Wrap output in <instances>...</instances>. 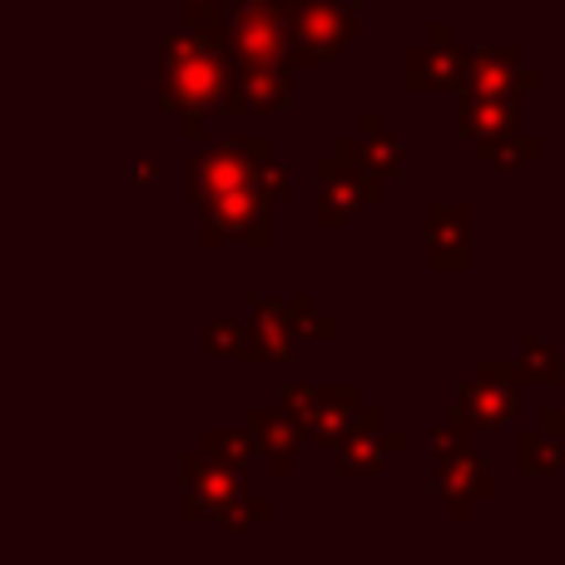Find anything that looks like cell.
Instances as JSON below:
<instances>
[{
  "mask_svg": "<svg viewBox=\"0 0 565 565\" xmlns=\"http://www.w3.org/2000/svg\"><path fill=\"white\" fill-rule=\"evenodd\" d=\"M451 75H457V55H451V50L427 45V50H417V55L407 60V79L417 89H447Z\"/></svg>",
  "mask_w": 565,
  "mask_h": 565,
  "instance_id": "obj_1",
  "label": "cell"
},
{
  "mask_svg": "<svg viewBox=\"0 0 565 565\" xmlns=\"http://www.w3.org/2000/svg\"><path fill=\"white\" fill-rule=\"evenodd\" d=\"M461 402H467V417L481 422V427H501V422L511 417V392L487 387V382H481V387H471Z\"/></svg>",
  "mask_w": 565,
  "mask_h": 565,
  "instance_id": "obj_2",
  "label": "cell"
},
{
  "mask_svg": "<svg viewBox=\"0 0 565 565\" xmlns=\"http://www.w3.org/2000/svg\"><path fill=\"white\" fill-rule=\"evenodd\" d=\"M507 125H511V105H491V99H477V95L461 105V129L467 135H501Z\"/></svg>",
  "mask_w": 565,
  "mask_h": 565,
  "instance_id": "obj_3",
  "label": "cell"
},
{
  "mask_svg": "<svg viewBox=\"0 0 565 565\" xmlns=\"http://www.w3.org/2000/svg\"><path fill=\"white\" fill-rule=\"evenodd\" d=\"M561 457H565V447H556L551 437H531V431H521V467L526 471H551V467H561Z\"/></svg>",
  "mask_w": 565,
  "mask_h": 565,
  "instance_id": "obj_4",
  "label": "cell"
},
{
  "mask_svg": "<svg viewBox=\"0 0 565 565\" xmlns=\"http://www.w3.org/2000/svg\"><path fill=\"white\" fill-rule=\"evenodd\" d=\"M536 154H541V145H536V139H516V145H507V149H497V145H481V159H497V164L507 169V174L521 164V159H536Z\"/></svg>",
  "mask_w": 565,
  "mask_h": 565,
  "instance_id": "obj_5",
  "label": "cell"
}]
</instances>
